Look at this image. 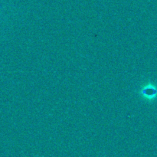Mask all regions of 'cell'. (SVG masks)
Segmentation results:
<instances>
[{"label":"cell","mask_w":157,"mask_h":157,"mask_svg":"<svg viewBox=\"0 0 157 157\" xmlns=\"http://www.w3.org/2000/svg\"><path fill=\"white\" fill-rule=\"evenodd\" d=\"M140 93L142 96L145 98L146 99L152 100L156 95L157 90L156 87L153 84H148L142 87V89L140 90Z\"/></svg>","instance_id":"6da1fadb"},{"label":"cell","mask_w":157,"mask_h":157,"mask_svg":"<svg viewBox=\"0 0 157 157\" xmlns=\"http://www.w3.org/2000/svg\"><path fill=\"white\" fill-rule=\"evenodd\" d=\"M0 8H1V6H0Z\"/></svg>","instance_id":"7a4b0ae2"}]
</instances>
